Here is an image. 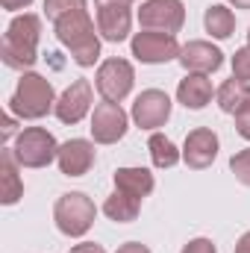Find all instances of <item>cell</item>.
<instances>
[{"mask_svg":"<svg viewBox=\"0 0 250 253\" xmlns=\"http://www.w3.org/2000/svg\"><path fill=\"white\" fill-rule=\"evenodd\" d=\"M126 126H129V115L121 109V103H112V100H103L94 106L91 112V138L97 144H115L126 135Z\"/></svg>","mask_w":250,"mask_h":253,"instance_id":"cell-9","label":"cell"},{"mask_svg":"<svg viewBox=\"0 0 250 253\" xmlns=\"http://www.w3.org/2000/svg\"><path fill=\"white\" fill-rule=\"evenodd\" d=\"M80 9H85V0H44V15L53 24L71 12H80Z\"/></svg>","mask_w":250,"mask_h":253,"instance_id":"cell-23","label":"cell"},{"mask_svg":"<svg viewBox=\"0 0 250 253\" xmlns=\"http://www.w3.org/2000/svg\"><path fill=\"white\" fill-rule=\"evenodd\" d=\"M230 171L236 174V180H239L242 186H248L250 189V147L230 156Z\"/></svg>","mask_w":250,"mask_h":253,"instance_id":"cell-24","label":"cell"},{"mask_svg":"<svg viewBox=\"0 0 250 253\" xmlns=\"http://www.w3.org/2000/svg\"><path fill=\"white\" fill-rule=\"evenodd\" d=\"M233 77L242 80V83H250V44L239 47L233 53Z\"/></svg>","mask_w":250,"mask_h":253,"instance_id":"cell-25","label":"cell"},{"mask_svg":"<svg viewBox=\"0 0 250 253\" xmlns=\"http://www.w3.org/2000/svg\"><path fill=\"white\" fill-rule=\"evenodd\" d=\"M94 85H97V91H100L103 100L121 103L126 94L132 91V85H135V71L121 56L103 59L100 68H97V74H94Z\"/></svg>","mask_w":250,"mask_h":253,"instance_id":"cell-7","label":"cell"},{"mask_svg":"<svg viewBox=\"0 0 250 253\" xmlns=\"http://www.w3.org/2000/svg\"><path fill=\"white\" fill-rule=\"evenodd\" d=\"M129 27H132L129 3H100L97 6V33L106 42H112V44L126 42Z\"/></svg>","mask_w":250,"mask_h":253,"instance_id":"cell-14","label":"cell"},{"mask_svg":"<svg viewBox=\"0 0 250 253\" xmlns=\"http://www.w3.org/2000/svg\"><path fill=\"white\" fill-rule=\"evenodd\" d=\"M230 6H236V9H250V0H227Z\"/></svg>","mask_w":250,"mask_h":253,"instance_id":"cell-33","label":"cell"},{"mask_svg":"<svg viewBox=\"0 0 250 253\" xmlns=\"http://www.w3.org/2000/svg\"><path fill=\"white\" fill-rule=\"evenodd\" d=\"M12 132H15V118H12V115H6V121H3V135L9 138Z\"/></svg>","mask_w":250,"mask_h":253,"instance_id":"cell-32","label":"cell"},{"mask_svg":"<svg viewBox=\"0 0 250 253\" xmlns=\"http://www.w3.org/2000/svg\"><path fill=\"white\" fill-rule=\"evenodd\" d=\"M94 3L100 6V3H132V0H94Z\"/></svg>","mask_w":250,"mask_h":253,"instance_id":"cell-34","label":"cell"},{"mask_svg":"<svg viewBox=\"0 0 250 253\" xmlns=\"http://www.w3.org/2000/svg\"><path fill=\"white\" fill-rule=\"evenodd\" d=\"M39 39H42V18L33 12L15 15L3 33V44H0V56H3L6 68L30 71L39 62Z\"/></svg>","mask_w":250,"mask_h":253,"instance_id":"cell-1","label":"cell"},{"mask_svg":"<svg viewBox=\"0 0 250 253\" xmlns=\"http://www.w3.org/2000/svg\"><path fill=\"white\" fill-rule=\"evenodd\" d=\"M132 56L141 65H165L171 59H180V42L171 33H153V30H141L132 36L129 42Z\"/></svg>","mask_w":250,"mask_h":253,"instance_id":"cell-6","label":"cell"},{"mask_svg":"<svg viewBox=\"0 0 250 253\" xmlns=\"http://www.w3.org/2000/svg\"><path fill=\"white\" fill-rule=\"evenodd\" d=\"M138 24L153 33L177 36L186 24V6L183 0H144L138 9Z\"/></svg>","mask_w":250,"mask_h":253,"instance_id":"cell-8","label":"cell"},{"mask_svg":"<svg viewBox=\"0 0 250 253\" xmlns=\"http://www.w3.org/2000/svg\"><path fill=\"white\" fill-rule=\"evenodd\" d=\"M115 253H150V248L141 245V242H126V245H121Z\"/></svg>","mask_w":250,"mask_h":253,"instance_id":"cell-29","label":"cell"},{"mask_svg":"<svg viewBox=\"0 0 250 253\" xmlns=\"http://www.w3.org/2000/svg\"><path fill=\"white\" fill-rule=\"evenodd\" d=\"M180 65L186 68V74H215L224 65L221 47H215L212 42H188L180 50Z\"/></svg>","mask_w":250,"mask_h":253,"instance_id":"cell-15","label":"cell"},{"mask_svg":"<svg viewBox=\"0 0 250 253\" xmlns=\"http://www.w3.org/2000/svg\"><path fill=\"white\" fill-rule=\"evenodd\" d=\"M218 135L215 129L209 126H197L186 135V144H183V162H186L191 171H203L209 168L215 159H218Z\"/></svg>","mask_w":250,"mask_h":253,"instance_id":"cell-12","label":"cell"},{"mask_svg":"<svg viewBox=\"0 0 250 253\" xmlns=\"http://www.w3.org/2000/svg\"><path fill=\"white\" fill-rule=\"evenodd\" d=\"M115 189L129 194V197H138L144 200L150 191L156 189V180L147 168H118L115 171Z\"/></svg>","mask_w":250,"mask_h":253,"instance_id":"cell-18","label":"cell"},{"mask_svg":"<svg viewBox=\"0 0 250 253\" xmlns=\"http://www.w3.org/2000/svg\"><path fill=\"white\" fill-rule=\"evenodd\" d=\"M203 27H206V33H209L212 39L224 42V39H230V36L236 33V15H233V9H227L224 3H212V6L203 12Z\"/></svg>","mask_w":250,"mask_h":253,"instance_id":"cell-20","label":"cell"},{"mask_svg":"<svg viewBox=\"0 0 250 253\" xmlns=\"http://www.w3.org/2000/svg\"><path fill=\"white\" fill-rule=\"evenodd\" d=\"M236 253H250V230L239 239V242H236Z\"/></svg>","mask_w":250,"mask_h":253,"instance_id":"cell-31","label":"cell"},{"mask_svg":"<svg viewBox=\"0 0 250 253\" xmlns=\"http://www.w3.org/2000/svg\"><path fill=\"white\" fill-rule=\"evenodd\" d=\"M236 118V132L245 138V141H250V103L239 112V115H233Z\"/></svg>","mask_w":250,"mask_h":253,"instance_id":"cell-27","label":"cell"},{"mask_svg":"<svg viewBox=\"0 0 250 253\" xmlns=\"http://www.w3.org/2000/svg\"><path fill=\"white\" fill-rule=\"evenodd\" d=\"M248 44H250V33H248Z\"/></svg>","mask_w":250,"mask_h":253,"instance_id":"cell-35","label":"cell"},{"mask_svg":"<svg viewBox=\"0 0 250 253\" xmlns=\"http://www.w3.org/2000/svg\"><path fill=\"white\" fill-rule=\"evenodd\" d=\"M68 253H106V251H103V245H97V242H83V245H74Z\"/></svg>","mask_w":250,"mask_h":253,"instance_id":"cell-28","label":"cell"},{"mask_svg":"<svg viewBox=\"0 0 250 253\" xmlns=\"http://www.w3.org/2000/svg\"><path fill=\"white\" fill-rule=\"evenodd\" d=\"M97 218V206L85 191H65L53 203V221L56 230L68 239H83Z\"/></svg>","mask_w":250,"mask_h":253,"instance_id":"cell-4","label":"cell"},{"mask_svg":"<svg viewBox=\"0 0 250 253\" xmlns=\"http://www.w3.org/2000/svg\"><path fill=\"white\" fill-rule=\"evenodd\" d=\"M53 27H56V39L62 42V47L71 50V59L80 68H91L100 59V39L94 33V21L88 18V9L65 15Z\"/></svg>","mask_w":250,"mask_h":253,"instance_id":"cell-2","label":"cell"},{"mask_svg":"<svg viewBox=\"0 0 250 253\" xmlns=\"http://www.w3.org/2000/svg\"><path fill=\"white\" fill-rule=\"evenodd\" d=\"M132 121L141 129H159L171 118V97L162 88H144L132 103Z\"/></svg>","mask_w":250,"mask_h":253,"instance_id":"cell-10","label":"cell"},{"mask_svg":"<svg viewBox=\"0 0 250 253\" xmlns=\"http://www.w3.org/2000/svg\"><path fill=\"white\" fill-rule=\"evenodd\" d=\"M147 150H150L153 165L162 168V171H165V168H174V165L183 159V150H177V144H174L168 135H162V132H153V135H150Z\"/></svg>","mask_w":250,"mask_h":253,"instance_id":"cell-22","label":"cell"},{"mask_svg":"<svg viewBox=\"0 0 250 253\" xmlns=\"http://www.w3.org/2000/svg\"><path fill=\"white\" fill-rule=\"evenodd\" d=\"M215 100L221 106V112L227 115H239L245 106L250 103V83H242V80H224L215 91Z\"/></svg>","mask_w":250,"mask_h":253,"instance_id":"cell-19","label":"cell"},{"mask_svg":"<svg viewBox=\"0 0 250 253\" xmlns=\"http://www.w3.org/2000/svg\"><path fill=\"white\" fill-rule=\"evenodd\" d=\"M3 3V9H9V12H18V9H27L33 0H0Z\"/></svg>","mask_w":250,"mask_h":253,"instance_id":"cell-30","label":"cell"},{"mask_svg":"<svg viewBox=\"0 0 250 253\" xmlns=\"http://www.w3.org/2000/svg\"><path fill=\"white\" fill-rule=\"evenodd\" d=\"M138 209H141V200L138 197H129V194H124V191H118V189L112 191L106 197V203H103L106 218L115 221V224H132L138 218Z\"/></svg>","mask_w":250,"mask_h":253,"instance_id":"cell-21","label":"cell"},{"mask_svg":"<svg viewBox=\"0 0 250 253\" xmlns=\"http://www.w3.org/2000/svg\"><path fill=\"white\" fill-rule=\"evenodd\" d=\"M212 80H206V74H186V80H180L177 85V100L186 109H203L206 103H212Z\"/></svg>","mask_w":250,"mask_h":253,"instance_id":"cell-16","label":"cell"},{"mask_svg":"<svg viewBox=\"0 0 250 253\" xmlns=\"http://www.w3.org/2000/svg\"><path fill=\"white\" fill-rule=\"evenodd\" d=\"M56 91L47 77L36 71H24V77L15 85V94L9 97V112L21 121H39L50 112H56Z\"/></svg>","mask_w":250,"mask_h":253,"instance_id":"cell-3","label":"cell"},{"mask_svg":"<svg viewBox=\"0 0 250 253\" xmlns=\"http://www.w3.org/2000/svg\"><path fill=\"white\" fill-rule=\"evenodd\" d=\"M94 144L88 138H68L65 144H59V156H56V165L65 177H83L91 171L94 165Z\"/></svg>","mask_w":250,"mask_h":253,"instance_id":"cell-13","label":"cell"},{"mask_svg":"<svg viewBox=\"0 0 250 253\" xmlns=\"http://www.w3.org/2000/svg\"><path fill=\"white\" fill-rule=\"evenodd\" d=\"M91 100H94V91H91V83L88 80H74L56 100V118L62 124H80L88 112H91Z\"/></svg>","mask_w":250,"mask_h":253,"instance_id":"cell-11","label":"cell"},{"mask_svg":"<svg viewBox=\"0 0 250 253\" xmlns=\"http://www.w3.org/2000/svg\"><path fill=\"white\" fill-rule=\"evenodd\" d=\"M180 253H218V248H215L212 239H203V236H200V239H191Z\"/></svg>","mask_w":250,"mask_h":253,"instance_id":"cell-26","label":"cell"},{"mask_svg":"<svg viewBox=\"0 0 250 253\" xmlns=\"http://www.w3.org/2000/svg\"><path fill=\"white\" fill-rule=\"evenodd\" d=\"M18 162L12 156V147H3L0 153V180H3V191H0V203L3 206H15L24 197V183L18 177Z\"/></svg>","mask_w":250,"mask_h":253,"instance_id":"cell-17","label":"cell"},{"mask_svg":"<svg viewBox=\"0 0 250 253\" xmlns=\"http://www.w3.org/2000/svg\"><path fill=\"white\" fill-rule=\"evenodd\" d=\"M12 156L21 168H47L50 162H56L59 144L53 132H47L44 126H27L24 132H18L12 144Z\"/></svg>","mask_w":250,"mask_h":253,"instance_id":"cell-5","label":"cell"}]
</instances>
